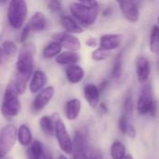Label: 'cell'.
Returning a JSON list of instances; mask_svg holds the SVG:
<instances>
[{
    "label": "cell",
    "instance_id": "44dd1931",
    "mask_svg": "<svg viewBox=\"0 0 159 159\" xmlns=\"http://www.w3.org/2000/svg\"><path fill=\"white\" fill-rule=\"evenodd\" d=\"M62 49H63L62 45L59 42L52 40V42H50L44 47L42 50V57L45 60H51L53 58L55 59L62 52Z\"/></svg>",
    "mask_w": 159,
    "mask_h": 159
},
{
    "label": "cell",
    "instance_id": "5b68a950",
    "mask_svg": "<svg viewBox=\"0 0 159 159\" xmlns=\"http://www.w3.org/2000/svg\"><path fill=\"white\" fill-rule=\"evenodd\" d=\"M69 11L82 26H91L97 20L99 8H92L79 2H74L70 5Z\"/></svg>",
    "mask_w": 159,
    "mask_h": 159
},
{
    "label": "cell",
    "instance_id": "9a60e30c",
    "mask_svg": "<svg viewBox=\"0 0 159 159\" xmlns=\"http://www.w3.org/2000/svg\"><path fill=\"white\" fill-rule=\"evenodd\" d=\"M65 73H66V78L68 81V83L73 85L81 83L85 76V72L83 68L77 63L67 66Z\"/></svg>",
    "mask_w": 159,
    "mask_h": 159
},
{
    "label": "cell",
    "instance_id": "d6a6232c",
    "mask_svg": "<svg viewBox=\"0 0 159 159\" xmlns=\"http://www.w3.org/2000/svg\"><path fill=\"white\" fill-rule=\"evenodd\" d=\"M85 45L88 48H97V47H99V39H97V37H94V36H90L85 40Z\"/></svg>",
    "mask_w": 159,
    "mask_h": 159
},
{
    "label": "cell",
    "instance_id": "4316f807",
    "mask_svg": "<svg viewBox=\"0 0 159 159\" xmlns=\"http://www.w3.org/2000/svg\"><path fill=\"white\" fill-rule=\"evenodd\" d=\"M135 109V102H134V98L132 91L129 90L127 94L125 97L124 102H123V113L127 115L128 116L132 115L133 111Z\"/></svg>",
    "mask_w": 159,
    "mask_h": 159
},
{
    "label": "cell",
    "instance_id": "2e32d148",
    "mask_svg": "<svg viewBox=\"0 0 159 159\" xmlns=\"http://www.w3.org/2000/svg\"><path fill=\"white\" fill-rule=\"evenodd\" d=\"M47 83V76L46 74L41 70L34 71L30 82H29V90L31 93H38L41 89L45 88Z\"/></svg>",
    "mask_w": 159,
    "mask_h": 159
},
{
    "label": "cell",
    "instance_id": "74e56055",
    "mask_svg": "<svg viewBox=\"0 0 159 159\" xmlns=\"http://www.w3.org/2000/svg\"><path fill=\"white\" fill-rule=\"evenodd\" d=\"M108 85H109V82H108V80H106V79L102 80V81L99 83V85H98L99 91H100L101 93H102V92H104V91L107 89V88H108Z\"/></svg>",
    "mask_w": 159,
    "mask_h": 159
},
{
    "label": "cell",
    "instance_id": "3957f363",
    "mask_svg": "<svg viewBox=\"0 0 159 159\" xmlns=\"http://www.w3.org/2000/svg\"><path fill=\"white\" fill-rule=\"evenodd\" d=\"M142 85L143 86L141 89L140 95L136 103L137 112L141 116L150 115L151 116H156L157 114L158 105L154 99L152 86L149 82H146Z\"/></svg>",
    "mask_w": 159,
    "mask_h": 159
},
{
    "label": "cell",
    "instance_id": "7bdbcfd3",
    "mask_svg": "<svg viewBox=\"0 0 159 159\" xmlns=\"http://www.w3.org/2000/svg\"><path fill=\"white\" fill-rule=\"evenodd\" d=\"M57 159H68L66 156H64V155H61V156H59L58 157H57Z\"/></svg>",
    "mask_w": 159,
    "mask_h": 159
},
{
    "label": "cell",
    "instance_id": "7c38bea8",
    "mask_svg": "<svg viewBox=\"0 0 159 159\" xmlns=\"http://www.w3.org/2000/svg\"><path fill=\"white\" fill-rule=\"evenodd\" d=\"M122 34H105L99 37V47L107 50H114L121 47Z\"/></svg>",
    "mask_w": 159,
    "mask_h": 159
},
{
    "label": "cell",
    "instance_id": "ffe728a7",
    "mask_svg": "<svg viewBox=\"0 0 159 159\" xmlns=\"http://www.w3.org/2000/svg\"><path fill=\"white\" fill-rule=\"evenodd\" d=\"M81 60V56L78 53V51H72V50H66L62 51L56 58L55 62L60 65H71L76 64Z\"/></svg>",
    "mask_w": 159,
    "mask_h": 159
},
{
    "label": "cell",
    "instance_id": "60d3db41",
    "mask_svg": "<svg viewBox=\"0 0 159 159\" xmlns=\"http://www.w3.org/2000/svg\"><path fill=\"white\" fill-rule=\"evenodd\" d=\"M4 55H5V53H4V50H3L2 47H0V62H1L2 61H3Z\"/></svg>",
    "mask_w": 159,
    "mask_h": 159
},
{
    "label": "cell",
    "instance_id": "ee69618b",
    "mask_svg": "<svg viewBox=\"0 0 159 159\" xmlns=\"http://www.w3.org/2000/svg\"><path fill=\"white\" fill-rule=\"evenodd\" d=\"M157 25H158V26H159V16H158V17H157Z\"/></svg>",
    "mask_w": 159,
    "mask_h": 159
},
{
    "label": "cell",
    "instance_id": "4fadbf2b",
    "mask_svg": "<svg viewBox=\"0 0 159 159\" xmlns=\"http://www.w3.org/2000/svg\"><path fill=\"white\" fill-rule=\"evenodd\" d=\"M100 93L98 87L95 84H86L83 88L84 99L92 108H97L99 105Z\"/></svg>",
    "mask_w": 159,
    "mask_h": 159
},
{
    "label": "cell",
    "instance_id": "d590c367",
    "mask_svg": "<svg viewBox=\"0 0 159 159\" xmlns=\"http://www.w3.org/2000/svg\"><path fill=\"white\" fill-rule=\"evenodd\" d=\"M126 135H127L129 138L131 139H135L136 136H137V131H136V129L134 128V126H132L131 124H129L127 129V132H126Z\"/></svg>",
    "mask_w": 159,
    "mask_h": 159
},
{
    "label": "cell",
    "instance_id": "7402d4cb",
    "mask_svg": "<svg viewBox=\"0 0 159 159\" xmlns=\"http://www.w3.org/2000/svg\"><path fill=\"white\" fill-rule=\"evenodd\" d=\"M17 140L19 143L23 147H28L32 143L33 136H32L31 129L27 125L22 124L19 127L17 132Z\"/></svg>",
    "mask_w": 159,
    "mask_h": 159
},
{
    "label": "cell",
    "instance_id": "ab89813d",
    "mask_svg": "<svg viewBox=\"0 0 159 159\" xmlns=\"http://www.w3.org/2000/svg\"><path fill=\"white\" fill-rule=\"evenodd\" d=\"M41 159H53L52 158V156L51 154V152L47 149H44V152H43V155H42V158Z\"/></svg>",
    "mask_w": 159,
    "mask_h": 159
},
{
    "label": "cell",
    "instance_id": "b9f144b4",
    "mask_svg": "<svg viewBox=\"0 0 159 159\" xmlns=\"http://www.w3.org/2000/svg\"><path fill=\"white\" fill-rule=\"evenodd\" d=\"M123 159H135V158H134L131 155H127V156H126V157H125Z\"/></svg>",
    "mask_w": 159,
    "mask_h": 159
},
{
    "label": "cell",
    "instance_id": "9c48e42d",
    "mask_svg": "<svg viewBox=\"0 0 159 159\" xmlns=\"http://www.w3.org/2000/svg\"><path fill=\"white\" fill-rule=\"evenodd\" d=\"M55 89L52 86H48L41 89L38 93H37L35 99L32 102L31 109L34 113H38L43 110L48 103L52 101L54 96Z\"/></svg>",
    "mask_w": 159,
    "mask_h": 159
},
{
    "label": "cell",
    "instance_id": "f1b7e54d",
    "mask_svg": "<svg viewBox=\"0 0 159 159\" xmlns=\"http://www.w3.org/2000/svg\"><path fill=\"white\" fill-rule=\"evenodd\" d=\"M2 48L4 50L5 55H7V56H11V55H13L17 51L16 44L14 42L10 41V40L4 41L2 43Z\"/></svg>",
    "mask_w": 159,
    "mask_h": 159
},
{
    "label": "cell",
    "instance_id": "603a6c76",
    "mask_svg": "<svg viewBox=\"0 0 159 159\" xmlns=\"http://www.w3.org/2000/svg\"><path fill=\"white\" fill-rule=\"evenodd\" d=\"M44 149L45 148H44L43 144L39 141H37V140L33 141L27 149L28 159H41Z\"/></svg>",
    "mask_w": 159,
    "mask_h": 159
},
{
    "label": "cell",
    "instance_id": "5bb4252c",
    "mask_svg": "<svg viewBox=\"0 0 159 159\" xmlns=\"http://www.w3.org/2000/svg\"><path fill=\"white\" fill-rule=\"evenodd\" d=\"M60 22L65 32L72 34H80L84 32L82 25L72 16L62 15L60 18Z\"/></svg>",
    "mask_w": 159,
    "mask_h": 159
},
{
    "label": "cell",
    "instance_id": "484cf974",
    "mask_svg": "<svg viewBox=\"0 0 159 159\" xmlns=\"http://www.w3.org/2000/svg\"><path fill=\"white\" fill-rule=\"evenodd\" d=\"M149 48L153 54H159V26L154 25L151 33H150V39H149Z\"/></svg>",
    "mask_w": 159,
    "mask_h": 159
},
{
    "label": "cell",
    "instance_id": "83f0119b",
    "mask_svg": "<svg viewBox=\"0 0 159 159\" xmlns=\"http://www.w3.org/2000/svg\"><path fill=\"white\" fill-rule=\"evenodd\" d=\"M112 55V52L110 50L104 49L100 47L97 48L91 54V58L94 61H103L110 58Z\"/></svg>",
    "mask_w": 159,
    "mask_h": 159
},
{
    "label": "cell",
    "instance_id": "cb8c5ba5",
    "mask_svg": "<svg viewBox=\"0 0 159 159\" xmlns=\"http://www.w3.org/2000/svg\"><path fill=\"white\" fill-rule=\"evenodd\" d=\"M123 74V52H119L113 61L111 75L114 80H119Z\"/></svg>",
    "mask_w": 159,
    "mask_h": 159
},
{
    "label": "cell",
    "instance_id": "d4e9b609",
    "mask_svg": "<svg viewBox=\"0 0 159 159\" xmlns=\"http://www.w3.org/2000/svg\"><path fill=\"white\" fill-rule=\"evenodd\" d=\"M127 156L126 145L121 141H114L111 145L112 159H123Z\"/></svg>",
    "mask_w": 159,
    "mask_h": 159
},
{
    "label": "cell",
    "instance_id": "ba28073f",
    "mask_svg": "<svg viewBox=\"0 0 159 159\" xmlns=\"http://www.w3.org/2000/svg\"><path fill=\"white\" fill-rule=\"evenodd\" d=\"M121 13L130 23H137L140 20V9L136 0H116Z\"/></svg>",
    "mask_w": 159,
    "mask_h": 159
},
{
    "label": "cell",
    "instance_id": "8d00e7d4",
    "mask_svg": "<svg viewBox=\"0 0 159 159\" xmlns=\"http://www.w3.org/2000/svg\"><path fill=\"white\" fill-rule=\"evenodd\" d=\"M112 13H113L112 7H106V8L102 11L101 15H102V17H104V18H108V17H111V16L112 15Z\"/></svg>",
    "mask_w": 159,
    "mask_h": 159
},
{
    "label": "cell",
    "instance_id": "1f68e13d",
    "mask_svg": "<svg viewBox=\"0 0 159 159\" xmlns=\"http://www.w3.org/2000/svg\"><path fill=\"white\" fill-rule=\"evenodd\" d=\"M87 159H104L103 155L100 150L92 148L89 151H87Z\"/></svg>",
    "mask_w": 159,
    "mask_h": 159
},
{
    "label": "cell",
    "instance_id": "30bf717a",
    "mask_svg": "<svg viewBox=\"0 0 159 159\" xmlns=\"http://www.w3.org/2000/svg\"><path fill=\"white\" fill-rule=\"evenodd\" d=\"M52 40L59 42L62 45L63 48H66L67 50L79 51L82 48L81 40L74 34L67 32L55 33L54 34H52Z\"/></svg>",
    "mask_w": 159,
    "mask_h": 159
},
{
    "label": "cell",
    "instance_id": "4dcf8cb0",
    "mask_svg": "<svg viewBox=\"0 0 159 159\" xmlns=\"http://www.w3.org/2000/svg\"><path fill=\"white\" fill-rule=\"evenodd\" d=\"M48 8L53 13H60L62 10V2L61 0H49Z\"/></svg>",
    "mask_w": 159,
    "mask_h": 159
},
{
    "label": "cell",
    "instance_id": "836d02e7",
    "mask_svg": "<svg viewBox=\"0 0 159 159\" xmlns=\"http://www.w3.org/2000/svg\"><path fill=\"white\" fill-rule=\"evenodd\" d=\"M30 32H31V28H30V26H29V25H28V23H27V24L23 27V29L22 30L21 37H20V42H21V43L24 44V43L26 42L27 37H28V35H29Z\"/></svg>",
    "mask_w": 159,
    "mask_h": 159
},
{
    "label": "cell",
    "instance_id": "f6af8a7d",
    "mask_svg": "<svg viewBox=\"0 0 159 159\" xmlns=\"http://www.w3.org/2000/svg\"><path fill=\"white\" fill-rule=\"evenodd\" d=\"M6 1H7V0H0V2H1V3H5Z\"/></svg>",
    "mask_w": 159,
    "mask_h": 159
},
{
    "label": "cell",
    "instance_id": "8fae6325",
    "mask_svg": "<svg viewBox=\"0 0 159 159\" xmlns=\"http://www.w3.org/2000/svg\"><path fill=\"white\" fill-rule=\"evenodd\" d=\"M136 73L140 83L148 82L151 75V63L145 56H140L136 60Z\"/></svg>",
    "mask_w": 159,
    "mask_h": 159
},
{
    "label": "cell",
    "instance_id": "e575fe53",
    "mask_svg": "<svg viewBox=\"0 0 159 159\" xmlns=\"http://www.w3.org/2000/svg\"><path fill=\"white\" fill-rule=\"evenodd\" d=\"M78 2L92 8H99V4L97 0H78Z\"/></svg>",
    "mask_w": 159,
    "mask_h": 159
},
{
    "label": "cell",
    "instance_id": "d6986e66",
    "mask_svg": "<svg viewBox=\"0 0 159 159\" xmlns=\"http://www.w3.org/2000/svg\"><path fill=\"white\" fill-rule=\"evenodd\" d=\"M58 114L52 115V116H43L39 119V127L41 130L48 136L54 135L55 132V121L59 119Z\"/></svg>",
    "mask_w": 159,
    "mask_h": 159
},
{
    "label": "cell",
    "instance_id": "52a82bcc",
    "mask_svg": "<svg viewBox=\"0 0 159 159\" xmlns=\"http://www.w3.org/2000/svg\"><path fill=\"white\" fill-rule=\"evenodd\" d=\"M56 141L60 149L67 155H72L73 152V140L67 130L65 123L59 118L55 121V132Z\"/></svg>",
    "mask_w": 159,
    "mask_h": 159
},
{
    "label": "cell",
    "instance_id": "277c9868",
    "mask_svg": "<svg viewBox=\"0 0 159 159\" xmlns=\"http://www.w3.org/2000/svg\"><path fill=\"white\" fill-rule=\"evenodd\" d=\"M27 5L25 0H10L7 7V17L8 23L13 29H21L27 16Z\"/></svg>",
    "mask_w": 159,
    "mask_h": 159
},
{
    "label": "cell",
    "instance_id": "8992f818",
    "mask_svg": "<svg viewBox=\"0 0 159 159\" xmlns=\"http://www.w3.org/2000/svg\"><path fill=\"white\" fill-rule=\"evenodd\" d=\"M18 129L8 124L0 130V159L5 157L13 148L17 140Z\"/></svg>",
    "mask_w": 159,
    "mask_h": 159
},
{
    "label": "cell",
    "instance_id": "6da1fadb",
    "mask_svg": "<svg viewBox=\"0 0 159 159\" xmlns=\"http://www.w3.org/2000/svg\"><path fill=\"white\" fill-rule=\"evenodd\" d=\"M36 48L32 43H24L21 48L16 61V77L28 81L34 73V57Z\"/></svg>",
    "mask_w": 159,
    "mask_h": 159
},
{
    "label": "cell",
    "instance_id": "ac0fdd59",
    "mask_svg": "<svg viewBox=\"0 0 159 159\" xmlns=\"http://www.w3.org/2000/svg\"><path fill=\"white\" fill-rule=\"evenodd\" d=\"M28 25L31 28V31L35 33L43 32L47 28V18L45 14L41 11H37L31 17Z\"/></svg>",
    "mask_w": 159,
    "mask_h": 159
},
{
    "label": "cell",
    "instance_id": "f35d334b",
    "mask_svg": "<svg viewBox=\"0 0 159 159\" xmlns=\"http://www.w3.org/2000/svg\"><path fill=\"white\" fill-rule=\"evenodd\" d=\"M98 109H99V111H100L102 114H107V113H108V106H107V104L104 103V102L99 103Z\"/></svg>",
    "mask_w": 159,
    "mask_h": 159
},
{
    "label": "cell",
    "instance_id": "f546056e",
    "mask_svg": "<svg viewBox=\"0 0 159 159\" xmlns=\"http://www.w3.org/2000/svg\"><path fill=\"white\" fill-rule=\"evenodd\" d=\"M129 126V123H128V116L126 115V114H122V116L119 117V120H118V128H119V130L126 135V132H127V129Z\"/></svg>",
    "mask_w": 159,
    "mask_h": 159
},
{
    "label": "cell",
    "instance_id": "bcb514c9",
    "mask_svg": "<svg viewBox=\"0 0 159 159\" xmlns=\"http://www.w3.org/2000/svg\"><path fill=\"white\" fill-rule=\"evenodd\" d=\"M158 70H159V60H158Z\"/></svg>",
    "mask_w": 159,
    "mask_h": 159
},
{
    "label": "cell",
    "instance_id": "e0dca14e",
    "mask_svg": "<svg viewBox=\"0 0 159 159\" xmlns=\"http://www.w3.org/2000/svg\"><path fill=\"white\" fill-rule=\"evenodd\" d=\"M82 111V102L80 99L74 98L70 99L66 102L65 105V115L67 120L74 121L76 120Z\"/></svg>",
    "mask_w": 159,
    "mask_h": 159
},
{
    "label": "cell",
    "instance_id": "7a4b0ae2",
    "mask_svg": "<svg viewBox=\"0 0 159 159\" xmlns=\"http://www.w3.org/2000/svg\"><path fill=\"white\" fill-rule=\"evenodd\" d=\"M19 92L16 86L12 81H10L5 90L3 102L1 104V113L4 117L11 119L16 117L21 111V102L19 101Z\"/></svg>",
    "mask_w": 159,
    "mask_h": 159
}]
</instances>
